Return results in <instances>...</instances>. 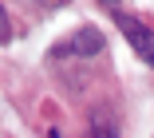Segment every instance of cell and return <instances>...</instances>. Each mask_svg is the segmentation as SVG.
Here are the masks:
<instances>
[{
  "mask_svg": "<svg viewBox=\"0 0 154 138\" xmlns=\"http://www.w3.org/2000/svg\"><path fill=\"white\" fill-rule=\"evenodd\" d=\"M99 51H103V32L99 28H79V32H71L67 40H59L51 48L55 59H91Z\"/></svg>",
  "mask_w": 154,
  "mask_h": 138,
  "instance_id": "cell-1",
  "label": "cell"
},
{
  "mask_svg": "<svg viewBox=\"0 0 154 138\" xmlns=\"http://www.w3.org/2000/svg\"><path fill=\"white\" fill-rule=\"evenodd\" d=\"M83 138H119V130H115V122H111V118H95V122L87 126V134H83Z\"/></svg>",
  "mask_w": 154,
  "mask_h": 138,
  "instance_id": "cell-3",
  "label": "cell"
},
{
  "mask_svg": "<svg viewBox=\"0 0 154 138\" xmlns=\"http://www.w3.org/2000/svg\"><path fill=\"white\" fill-rule=\"evenodd\" d=\"M115 24H119V32L131 40V48L142 55V63H150L154 67V28L150 24H142L138 16H131V12H119L115 16Z\"/></svg>",
  "mask_w": 154,
  "mask_h": 138,
  "instance_id": "cell-2",
  "label": "cell"
},
{
  "mask_svg": "<svg viewBox=\"0 0 154 138\" xmlns=\"http://www.w3.org/2000/svg\"><path fill=\"white\" fill-rule=\"evenodd\" d=\"M103 4H119V0H103Z\"/></svg>",
  "mask_w": 154,
  "mask_h": 138,
  "instance_id": "cell-4",
  "label": "cell"
}]
</instances>
